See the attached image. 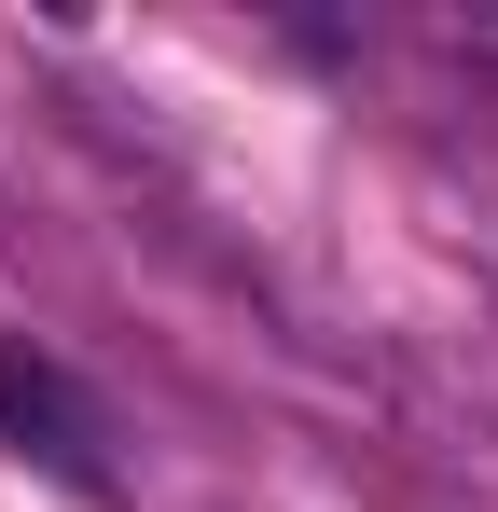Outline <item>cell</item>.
Masks as SVG:
<instances>
[{"label": "cell", "mask_w": 498, "mask_h": 512, "mask_svg": "<svg viewBox=\"0 0 498 512\" xmlns=\"http://www.w3.org/2000/svg\"><path fill=\"white\" fill-rule=\"evenodd\" d=\"M0 457L56 471V485H111V429L42 346H0Z\"/></svg>", "instance_id": "1"}]
</instances>
